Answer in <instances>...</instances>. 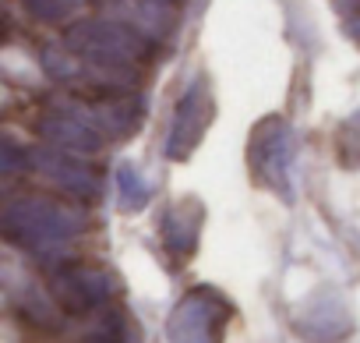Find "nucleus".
<instances>
[{
    "label": "nucleus",
    "instance_id": "obj_1",
    "mask_svg": "<svg viewBox=\"0 0 360 343\" xmlns=\"http://www.w3.org/2000/svg\"><path fill=\"white\" fill-rule=\"evenodd\" d=\"M0 234L15 244H22V248H29V251L64 248L78 234V220L57 202L18 199L0 213Z\"/></svg>",
    "mask_w": 360,
    "mask_h": 343
},
{
    "label": "nucleus",
    "instance_id": "obj_2",
    "mask_svg": "<svg viewBox=\"0 0 360 343\" xmlns=\"http://www.w3.org/2000/svg\"><path fill=\"white\" fill-rule=\"evenodd\" d=\"M233 301L216 287H191L166 318L169 343H223Z\"/></svg>",
    "mask_w": 360,
    "mask_h": 343
},
{
    "label": "nucleus",
    "instance_id": "obj_3",
    "mask_svg": "<svg viewBox=\"0 0 360 343\" xmlns=\"http://www.w3.org/2000/svg\"><path fill=\"white\" fill-rule=\"evenodd\" d=\"M248 166H251L255 185L269 188L279 199L293 195V177H290V166H293V131H290L286 120L269 117V120H262L251 131Z\"/></svg>",
    "mask_w": 360,
    "mask_h": 343
},
{
    "label": "nucleus",
    "instance_id": "obj_4",
    "mask_svg": "<svg viewBox=\"0 0 360 343\" xmlns=\"http://www.w3.org/2000/svg\"><path fill=\"white\" fill-rule=\"evenodd\" d=\"M50 294L53 301L71 311V315H89L96 308H106L110 297H113V280L110 273L96 269V266H85V262H68V266H57L53 276H50Z\"/></svg>",
    "mask_w": 360,
    "mask_h": 343
},
{
    "label": "nucleus",
    "instance_id": "obj_5",
    "mask_svg": "<svg viewBox=\"0 0 360 343\" xmlns=\"http://www.w3.org/2000/svg\"><path fill=\"white\" fill-rule=\"evenodd\" d=\"M293 325L307 343H342L353 332V315H349V308L339 294L321 290L300 308Z\"/></svg>",
    "mask_w": 360,
    "mask_h": 343
},
{
    "label": "nucleus",
    "instance_id": "obj_6",
    "mask_svg": "<svg viewBox=\"0 0 360 343\" xmlns=\"http://www.w3.org/2000/svg\"><path fill=\"white\" fill-rule=\"evenodd\" d=\"M202 220H205V209L198 199H176L173 206H166L159 220V237H162L166 255H173L176 262H188L198 251Z\"/></svg>",
    "mask_w": 360,
    "mask_h": 343
},
{
    "label": "nucleus",
    "instance_id": "obj_7",
    "mask_svg": "<svg viewBox=\"0 0 360 343\" xmlns=\"http://www.w3.org/2000/svg\"><path fill=\"white\" fill-rule=\"evenodd\" d=\"M209 120H212V99H209V92L205 89H191L184 99H180L176 113H173L169 138H166V156L169 159H188L198 149Z\"/></svg>",
    "mask_w": 360,
    "mask_h": 343
},
{
    "label": "nucleus",
    "instance_id": "obj_8",
    "mask_svg": "<svg viewBox=\"0 0 360 343\" xmlns=\"http://www.w3.org/2000/svg\"><path fill=\"white\" fill-rule=\"evenodd\" d=\"M32 159L39 163V170L57 185V188H64V192H71V195H89V199H96L99 195V181L92 177V170L82 163V159H75L71 152H53V149H36L32 152Z\"/></svg>",
    "mask_w": 360,
    "mask_h": 343
},
{
    "label": "nucleus",
    "instance_id": "obj_9",
    "mask_svg": "<svg viewBox=\"0 0 360 343\" xmlns=\"http://www.w3.org/2000/svg\"><path fill=\"white\" fill-rule=\"evenodd\" d=\"M43 138H50L60 152H99L103 149V138L99 131H92L85 120H75V117H50L43 120Z\"/></svg>",
    "mask_w": 360,
    "mask_h": 343
},
{
    "label": "nucleus",
    "instance_id": "obj_10",
    "mask_svg": "<svg viewBox=\"0 0 360 343\" xmlns=\"http://www.w3.org/2000/svg\"><path fill=\"white\" fill-rule=\"evenodd\" d=\"M113 188H117V206H120L124 213H141V209L148 206V199H152L148 181L138 174L131 163H120V166H117Z\"/></svg>",
    "mask_w": 360,
    "mask_h": 343
},
{
    "label": "nucleus",
    "instance_id": "obj_11",
    "mask_svg": "<svg viewBox=\"0 0 360 343\" xmlns=\"http://www.w3.org/2000/svg\"><path fill=\"white\" fill-rule=\"evenodd\" d=\"M89 343H138V329H134V322H131L120 308H110V304H106V315H103V322L92 329Z\"/></svg>",
    "mask_w": 360,
    "mask_h": 343
},
{
    "label": "nucleus",
    "instance_id": "obj_12",
    "mask_svg": "<svg viewBox=\"0 0 360 343\" xmlns=\"http://www.w3.org/2000/svg\"><path fill=\"white\" fill-rule=\"evenodd\" d=\"M25 163V152L11 142V138H0V174H8V170H18Z\"/></svg>",
    "mask_w": 360,
    "mask_h": 343
},
{
    "label": "nucleus",
    "instance_id": "obj_13",
    "mask_svg": "<svg viewBox=\"0 0 360 343\" xmlns=\"http://www.w3.org/2000/svg\"><path fill=\"white\" fill-rule=\"evenodd\" d=\"M349 32H353V36H356V43H360V15L349 22Z\"/></svg>",
    "mask_w": 360,
    "mask_h": 343
}]
</instances>
